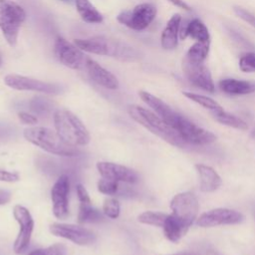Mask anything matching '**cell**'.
Listing matches in <instances>:
<instances>
[{
    "instance_id": "14",
    "label": "cell",
    "mask_w": 255,
    "mask_h": 255,
    "mask_svg": "<svg viewBox=\"0 0 255 255\" xmlns=\"http://www.w3.org/2000/svg\"><path fill=\"white\" fill-rule=\"evenodd\" d=\"M54 50L58 61L70 69L79 70L86 64L87 57L82 50L62 37L56 39Z\"/></svg>"
},
{
    "instance_id": "24",
    "label": "cell",
    "mask_w": 255,
    "mask_h": 255,
    "mask_svg": "<svg viewBox=\"0 0 255 255\" xmlns=\"http://www.w3.org/2000/svg\"><path fill=\"white\" fill-rule=\"evenodd\" d=\"M76 8L81 18L90 24H99L103 22L102 14L95 8L90 0H75Z\"/></svg>"
},
{
    "instance_id": "7",
    "label": "cell",
    "mask_w": 255,
    "mask_h": 255,
    "mask_svg": "<svg viewBox=\"0 0 255 255\" xmlns=\"http://www.w3.org/2000/svg\"><path fill=\"white\" fill-rule=\"evenodd\" d=\"M156 7L151 3H141L136 5L132 10L121 12L117 20L135 31L144 30L154 20L156 16Z\"/></svg>"
},
{
    "instance_id": "28",
    "label": "cell",
    "mask_w": 255,
    "mask_h": 255,
    "mask_svg": "<svg viewBox=\"0 0 255 255\" xmlns=\"http://www.w3.org/2000/svg\"><path fill=\"white\" fill-rule=\"evenodd\" d=\"M103 219L102 213L94 208L91 204H80L79 214H78V222L87 223V222H97Z\"/></svg>"
},
{
    "instance_id": "26",
    "label": "cell",
    "mask_w": 255,
    "mask_h": 255,
    "mask_svg": "<svg viewBox=\"0 0 255 255\" xmlns=\"http://www.w3.org/2000/svg\"><path fill=\"white\" fill-rule=\"evenodd\" d=\"M210 41L208 42H195L187 51L184 58L191 62L204 63L209 53Z\"/></svg>"
},
{
    "instance_id": "36",
    "label": "cell",
    "mask_w": 255,
    "mask_h": 255,
    "mask_svg": "<svg viewBox=\"0 0 255 255\" xmlns=\"http://www.w3.org/2000/svg\"><path fill=\"white\" fill-rule=\"evenodd\" d=\"M0 180L5 182H16L20 180V175L18 172H12L0 168Z\"/></svg>"
},
{
    "instance_id": "25",
    "label": "cell",
    "mask_w": 255,
    "mask_h": 255,
    "mask_svg": "<svg viewBox=\"0 0 255 255\" xmlns=\"http://www.w3.org/2000/svg\"><path fill=\"white\" fill-rule=\"evenodd\" d=\"M213 118L216 122L220 123L221 125L230 127V128H234L237 129H241V130H246L248 129V125L245 121H243L242 119L228 113L225 112L223 109L220 111H216V112H212Z\"/></svg>"
},
{
    "instance_id": "29",
    "label": "cell",
    "mask_w": 255,
    "mask_h": 255,
    "mask_svg": "<svg viewBox=\"0 0 255 255\" xmlns=\"http://www.w3.org/2000/svg\"><path fill=\"white\" fill-rule=\"evenodd\" d=\"M167 217L166 213L156 211H144L137 216L138 222L142 224L152 225L156 227H162Z\"/></svg>"
},
{
    "instance_id": "40",
    "label": "cell",
    "mask_w": 255,
    "mask_h": 255,
    "mask_svg": "<svg viewBox=\"0 0 255 255\" xmlns=\"http://www.w3.org/2000/svg\"><path fill=\"white\" fill-rule=\"evenodd\" d=\"M168 1L180 9H183L185 11H191V8L183 0H168Z\"/></svg>"
},
{
    "instance_id": "35",
    "label": "cell",
    "mask_w": 255,
    "mask_h": 255,
    "mask_svg": "<svg viewBox=\"0 0 255 255\" xmlns=\"http://www.w3.org/2000/svg\"><path fill=\"white\" fill-rule=\"evenodd\" d=\"M233 10L239 18H241L242 20H244L245 22H247L251 26L255 27V16L253 14H251L250 12H248L247 10H245L241 7H234Z\"/></svg>"
},
{
    "instance_id": "38",
    "label": "cell",
    "mask_w": 255,
    "mask_h": 255,
    "mask_svg": "<svg viewBox=\"0 0 255 255\" xmlns=\"http://www.w3.org/2000/svg\"><path fill=\"white\" fill-rule=\"evenodd\" d=\"M18 117L22 123L27 124V125H34V124H37V122H38V119L35 116L28 114L26 112H20L18 114Z\"/></svg>"
},
{
    "instance_id": "43",
    "label": "cell",
    "mask_w": 255,
    "mask_h": 255,
    "mask_svg": "<svg viewBox=\"0 0 255 255\" xmlns=\"http://www.w3.org/2000/svg\"><path fill=\"white\" fill-rule=\"evenodd\" d=\"M1 63H2V59H1V56H0V65H1Z\"/></svg>"
},
{
    "instance_id": "1",
    "label": "cell",
    "mask_w": 255,
    "mask_h": 255,
    "mask_svg": "<svg viewBox=\"0 0 255 255\" xmlns=\"http://www.w3.org/2000/svg\"><path fill=\"white\" fill-rule=\"evenodd\" d=\"M128 113L133 121L169 144L178 147H183L187 144L179 133L155 113L137 105L128 106Z\"/></svg>"
},
{
    "instance_id": "15",
    "label": "cell",
    "mask_w": 255,
    "mask_h": 255,
    "mask_svg": "<svg viewBox=\"0 0 255 255\" xmlns=\"http://www.w3.org/2000/svg\"><path fill=\"white\" fill-rule=\"evenodd\" d=\"M70 191V181L66 174H62L54 183L51 190L53 202V214L58 219L64 220L69 215L68 195Z\"/></svg>"
},
{
    "instance_id": "39",
    "label": "cell",
    "mask_w": 255,
    "mask_h": 255,
    "mask_svg": "<svg viewBox=\"0 0 255 255\" xmlns=\"http://www.w3.org/2000/svg\"><path fill=\"white\" fill-rule=\"evenodd\" d=\"M11 199V193L8 190L0 189V205L6 204Z\"/></svg>"
},
{
    "instance_id": "21",
    "label": "cell",
    "mask_w": 255,
    "mask_h": 255,
    "mask_svg": "<svg viewBox=\"0 0 255 255\" xmlns=\"http://www.w3.org/2000/svg\"><path fill=\"white\" fill-rule=\"evenodd\" d=\"M181 20L182 19L179 14H174L168 20L160 37V44L163 49L172 50L177 46Z\"/></svg>"
},
{
    "instance_id": "12",
    "label": "cell",
    "mask_w": 255,
    "mask_h": 255,
    "mask_svg": "<svg viewBox=\"0 0 255 255\" xmlns=\"http://www.w3.org/2000/svg\"><path fill=\"white\" fill-rule=\"evenodd\" d=\"M181 68L184 76L193 86L206 91L208 93H214L215 86L211 77L209 69L204 63H196L183 58Z\"/></svg>"
},
{
    "instance_id": "33",
    "label": "cell",
    "mask_w": 255,
    "mask_h": 255,
    "mask_svg": "<svg viewBox=\"0 0 255 255\" xmlns=\"http://www.w3.org/2000/svg\"><path fill=\"white\" fill-rule=\"evenodd\" d=\"M239 68L245 73L255 72V53L249 52L244 54L239 60Z\"/></svg>"
},
{
    "instance_id": "27",
    "label": "cell",
    "mask_w": 255,
    "mask_h": 255,
    "mask_svg": "<svg viewBox=\"0 0 255 255\" xmlns=\"http://www.w3.org/2000/svg\"><path fill=\"white\" fill-rule=\"evenodd\" d=\"M182 94L187 99L191 100L192 102L200 105L201 107H203L207 110H210L211 112H216V111L222 110V107L215 100H213L209 97L199 95V94H195V93H191V92H183Z\"/></svg>"
},
{
    "instance_id": "37",
    "label": "cell",
    "mask_w": 255,
    "mask_h": 255,
    "mask_svg": "<svg viewBox=\"0 0 255 255\" xmlns=\"http://www.w3.org/2000/svg\"><path fill=\"white\" fill-rule=\"evenodd\" d=\"M76 190H77V195L80 200V203H82V204H91L92 203V200L90 198V195H89L87 189L82 184H78L76 186Z\"/></svg>"
},
{
    "instance_id": "6",
    "label": "cell",
    "mask_w": 255,
    "mask_h": 255,
    "mask_svg": "<svg viewBox=\"0 0 255 255\" xmlns=\"http://www.w3.org/2000/svg\"><path fill=\"white\" fill-rule=\"evenodd\" d=\"M170 208L171 214L189 228L194 220L197 219L199 203L194 193L184 191L174 195L170 201Z\"/></svg>"
},
{
    "instance_id": "30",
    "label": "cell",
    "mask_w": 255,
    "mask_h": 255,
    "mask_svg": "<svg viewBox=\"0 0 255 255\" xmlns=\"http://www.w3.org/2000/svg\"><path fill=\"white\" fill-rule=\"evenodd\" d=\"M120 202L115 197L106 198L103 204V212L106 216L112 219H116L120 215Z\"/></svg>"
},
{
    "instance_id": "13",
    "label": "cell",
    "mask_w": 255,
    "mask_h": 255,
    "mask_svg": "<svg viewBox=\"0 0 255 255\" xmlns=\"http://www.w3.org/2000/svg\"><path fill=\"white\" fill-rule=\"evenodd\" d=\"M244 215L234 209L214 208L208 210L196 219V224L200 227H214L219 225H233L243 222Z\"/></svg>"
},
{
    "instance_id": "11",
    "label": "cell",
    "mask_w": 255,
    "mask_h": 255,
    "mask_svg": "<svg viewBox=\"0 0 255 255\" xmlns=\"http://www.w3.org/2000/svg\"><path fill=\"white\" fill-rule=\"evenodd\" d=\"M4 83L11 89L18 91H34L50 95H57L62 92V88L58 84L47 83L21 75H7L4 78Z\"/></svg>"
},
{
    "instance_id": "32",
    "label": "cell",
    "mask_w": 255,
    "mask_h": 255,
    "mask_svg": "<svg viewBox=\"0 0 255 255\" xmlns=\"http://www.w3.org/2000/svg\"><path fill=\"white\" fill-rule=\"evenodd\" d=\"M119 189V182L102 178L98 181V190L107 195H115Z\"/></svg>"
},
{
    "instance_id": "34",
    "label": "cell",
    "mask_w": 255,
    "mask_h": 255,
    "mask_svg": "<svg viewBox=\"0 0 255 255\" xmlns=\"http://www.w3.org/2000/svg\"><path fill=\"white\" fill-rule=\"evenodd\" d=\"M31 109L36 113H45L50 110V102L47 99H43L40 97L34 98L30 104Z\"/></svg>"
},
{
    "instance_id": "18",
    "label": "cell",
    "mask_w": 255,
    "mask_h": 255,
    "mask_svg": "<svg viewBox=\"0 0 255 255\" xmlns=\"http://www.w3.org/2000/svg\"><path fill=\"white\" fill-rule=\"evenodd\" d=\"M85 66L87 68L89 77L99 86L109 90H117L119 88L120 84L117 77L110 71L103 68L95 60L87 57Z\"/></svg>"
},
{
    "instance_id": "4",
    "label": "cell",
    "mask_w": 255,
    "mask_h": 255,
    "mask_svg": "<svg viewBox=\"0 0 255 255\" xmlns=\"http://www.w3.org/2000/svg\"><path fill=\"white\" fill-rule=\"evenodd\" d=\"M23 135L25 139H27L32 144L52 154L61 156H75L80 153L76 146L66 143L57 131L49 128H27L24 129Z\"/></svg>"
},
{
    "instance_id": "22",
    "label": "cell",
    "mask_w": 255,
    "mask_h": 255,
    "mask_svg": "<svg viewBox=\"0 0 255 255\" xmlns=\"http://www.w3.org/2000/svg\"><path fill=\"white\" fill-rule=\"evenodd\" d=\"M219 89L227 95H248L255 92V83L227 78L219 82Z\"/></svg>"
},
{
    "instance_id": "9",
    "label": "cell",
    "mask_w": 255,
    "mask_h": 255,
    "mask_svg": "<svg viewBox=\"0 0 255 255\" xmlns=\"http://www.w3.org/2000/svg\"><path fill=\"white\" fill-rule=\"evenodd\" d=\"M13 215L19 224V232L15 239L13 249L16 254H22L26 251L30 244L34 229V220L30 211L26 207L19 204L14 206Z\"/></svg>"
},
{
    "instance_id": "41",
    "label": "cell",
    "mask_w": 255,
    "mask_h": 255,
    "mask_svg": "<svg viewBox=\"0 0 255 255\" xmlns=\"http://www.w3.org/2000/svg\"><path fill=\"white\" fill-rule=\"evenodd\" d=\"M170 255H195V254H194V253H191V252H180V253L170 254Z\"/></svg>"
},
{
    "instance_id": "42",
    "label": "cell",
    "mask_w": 255,
    "mask_h": 255,
    "mask_svg": "<svg viewBox=\"0 0 255 255\" xmlns=\"http://www.w3.org/2000/svg\"><path fill=\"white\" fill-rule=\"evenodd\" d=\"M60 1H63V2H66V3H71L72 0H60Z\"/></svg>"
},
{
    "instance_id": "16",
    "label": "cell",
    "mask_w": 255,
    "mask_h": 255,
    "mask_svg": "<svg viewBox=\"0 0 255 255\" xmlns=\"http://www.w3.org/2000/svg\"><path fill=\"white\" fill-rule=\"evenodd\" d=\"M97 169L101 176L106 179L115 181H123L126 183H134L138 180V176L132 169L114 162L100 161L97 163Z\"/></svg>"
},
{
    "instance_id": "23",
    "label": "cell",
    "mask_w": 255,
    "mask_h": 255,
    "mask_svg": "<svg viewBox=\"0 0 255 255\" xmlns=\"http://www.w3.org/2000/svg\"><path fill=\"white\" fill-rule=\"evenodd\" d=\"M162 228L165 237L171 242H178L189 229L183 223L177 220L171 213L167 214Z\"/></svg>"
},
{
    "instance_id": "3",
    "label": "cell",
    "mask_w": 255,
    "mask_h": 255,
    "mask_svg": "<svg viewBox=\"0 0 255 255\" xmlns=\"http://www.w3.org/2000/svg\"><path fill=\"white\" fill-rule=\"evenodd\" d=\"M54 126L61 138L73 146H84L90 142V133L82 121L72 112L61 109L54 114Z\"/></svg>"
},
{
    "instance_id": "31",
    "label": "cell",
    "mask_w": 255,
    "mask_h": 255,
    "mask_svg": "<svg viewBox=\"0 0 255 255\" xmlns=\"http://www.w3.org/2000/svg\"><path fill=\"white\" fill-rule=\"evenodd\" d=\"M67 247L62 243H56L46 248L36 249L29 255H67Z\"/></svg>"
},
{
    "instance_id": "8",
    "label": "cell",
    "mask_w": 255,
    "mask_h": 255,
    "mask_svg": "<svg viewBox=\"0 0 255 255\" xmlns=\"http://www.w3.org/2000/svg\"><path fill=\"white\" fill-rule=\"evenodd\" d=\"M174 129L179 133L181 138L189 144L204 145L216 140V135L214 133L199 127L183 116H180Z\"/></svg>"
},
{
    "instance_id": "17",
    "label": "cell",
    "mask_w": 255,
    "mask_h": 255,
    "mask_svg": "<svg viewBox=\"0 0 255 255\" xmlns=\"http://www.w3.org/2000/svg\"><path fill=\"white\" fill-rule=\"evenodd\" d=\"M140 99L148 106L150 107L154 113L160 117L167 125H169L171 128H174L177 121L180 118V114L175 112L173 109H171L166 103H164L159 98L151 95L148 92L140 91L138 93Z\"/></svg>"
},
{
    "instance_id": "2",
    "label": "cell",
    "mask_w": 255,
    "mask_h": 255,
    "mask_svg": "<svg viewBox=\"0 0 255 255\" xmlns=\"http://www.w3.org/2000/svg\"><path fill=\"white\" fill-rule=\"evenodd\" d=\"M74 42L79 49L91 54L115 57L123 61H133L138 57L137 52L132 47L104 36L75 39Z\"/></svg>"
},
{
    "instance_id": "20",
    "label": "cell",
    "mask_w": 255,
    "mask_h": 255,
    "mask_svg": "<svg viewBox=\"0 0 255 255\" xmlns=\"http://www.w3.org/2000/svg\"><path fill=\"white\" fill-rule=\"evenodd\" d=\"M195 168L199 175V187L202 192H213L220 187L222 183L221 177L213 167L203 163H197L195 164Z\"/></svg>"
},
{
    "instance_id": "19",
    "label": "cell",
    "mask_w": 255,
    "mask_h": 255,
    "mask_svg": "<svg viewBox=\"0 0 255 255\" xmlns=\"http://www.w3.org/2000/svg\"><path fill=\"white\" fill-rule=\"evenodd\" d=\"M186 37H190L196 42H208L210 41V35L205 24L198 18H193L189 21L180 23L179 38L184 40Z\"/></svg>"
},
{
    "instance_id": "5",
    "label": "cell",
    "mask_w": 255,
    "mask_h": 255,
    "mask_svg": "<svg viewBox=\"0 0 255 255\" xmlns=\"http://www.w3.org/2000/svg\"><path fill=\"white\" fill-rule=\"evenodd\" d=\"M26 18L24 9L12 0H0V29L11 47L17 45L21 24Z\"/></svg>"
},
{
    "instance_id": "10",
    "label": "cell",
    "mask_w": 255,
    "mask_h": 255,
    "mask_svg": "<svg viewBox=\"0 0 255 255\" xmlns=\"http://www.w3.org/2000/svg\"><path fill=\"white\" fill-rule=\"evenodd\" d=\"M49 230L53 235L68 239L81 246L92 245L97 239L96 234L92 230L75 224L52 223Z\"/></svg>"
}]
</instances>
